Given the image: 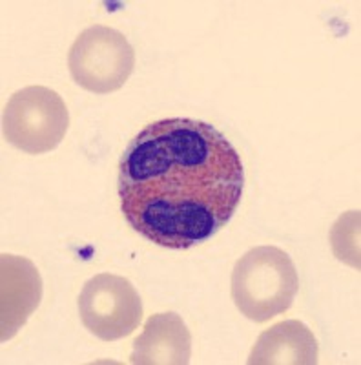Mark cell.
<instances>
[{
	"label": "cell",
	"instance_id": "cell-3",
	"mask_svg": "<svg viewBox=\"0 0 361 365\" xmlns=\"http://www.w3.org/2000/svg\"><path fill=\"white\" fill-rule=\"evenodd\" d=\"M70 113L63 97L46 86H26L9 97L2 115L8 143L26 154H46L63 143Z\"/></svg>",
	"mask_w": 361,
	"mask_h": 365
},
{
	"label": "cell",
	"instance_id": "cell-2",
	"mask_svg": "<svg viewBox=\"0 0 361 365\" xmlns=\"http://www.w3.org/2000/svg\"><path fill=\"white\" fill-rule=\"evenodd\" d=\"M298 289L294 262L279 247H253L234 267L232 299L237 311L256 324L287 312Z\"/></svg>",
	"mask_w": 361,
	"mask_h": 365
},
{
	"label": "cell",
	"instance_id": "cell-1",
	"mask_svg": "<svg viewBox=\"0 0 361 365\" xmlns=\"http://www.w3.org/2000/svg\"><path fill=\"white\" fill-rule=\"evenodd\" d=\"M245 168L232 143L197 119L142 128L120 155V212L145 240L187 250L216 236L236 214Z\"/></svg>",
	"mask_w": 361,
	"mask_h": 365
},
{
	"label": "cell",
	"instance_id": "cell-4",
	"mask_svg": "<svg viewBox=\"0 0 361 365\" xmlns=\"http://www.w3.org/2000/svg\"><path fill=\"white\" fill-rule=\"evenodd\" d=\"M68 66L80 88L103 96L125 86L135 68V51L120 31L95 24L75 38Z\"/></svg>",
	"mask_w": 361,
	"mask_h": 365
},
{
	"label": "cell",
	"instance_id": "cell-7",
	"mask_svg": "<svg viewBox=\"0 0 361 365\" xmlns=\"http://www.w3.org/2000/svg\"><path fill=\"white\" fill-rule=\"evenodd\" d=\"M192 358V334L175 312H159L146 319L145 329L133 341L130 364L188 365Z\"/></svg>",
	"mask_w": 361,
	"mask_h": 365
},
{
	"label": "cell",
	"instance_id": "cell-6",
	"mask_svg": "<svg viewBox=\"0 0 361 365\" xmlns=\"http://www.w3.org/2000/svg\"><path fill=\"white\" fill-rule=\"evenodd\" d=\"M0 283H2V322L0 340H11L26 325L28 318L42 299V279L33 262L22 256H0Z\"/></svg>",
	"mask_w": 361,
	"mask_h": 365
},
{
	"label": "cell",
	"instance_id": "cell-9",
	"mask_svg": "<svg viewBox=\"0 0 361 365\" xmlns=\"http://www.w3.org/2000/svg\"><path fill=\"white\" fill-rule=\"evenodd\" d=\"M330 243L340 262L360 269V212H347L336 221Z\"/></svg>",
	"mask_w": 361,
	"mask_h": 365
},
{
	"label": "cell",
	"instance_id": "cell-8",
	"mask_svg": "<svg viewBox=\"0 0 361 365\" xmlns=\"http://www.w3.org/2000/svg\"><path fill=\"white\" fill-rule=\"evenodd\" d=\"M320 345L299 319H285L261 332L248 356L250 365H315Z\"/></svg>",
	"mask_w": 361,
	"mask_h": 365
},
{
	"label": "cell",
	"instance_id": "cell-5",
	"mask_svg": "<svg viewBox=\"0 0 361 365\" xmlns=\"http://www.w3.org/2000/svg\"><path fill=\"white\" fill-rule=\"evenodd\" d=\"M84 327L103 341L130 336L142 319V302L135 287L117 274H97L84 283L79 296Z\"/></svg>",
	"mask_w": 361,
	"mask_h": 365
}]
</instances>
